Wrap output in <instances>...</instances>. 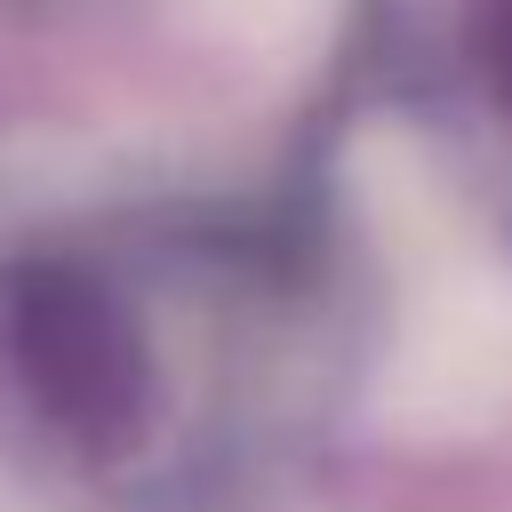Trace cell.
I'll list each match as a JSON object with an SVG mask.
<instances>
[{"instance_id": "cell-1", "label": "cell", "mask_w": 512, "mask_h": 512, "mask_svg": "<svg viewBox=\"0 0 512 512\" xmlns=\"http://www.w3.org/2000/svg\"><path fill=\"white\" fill-rule=\"evenodd\" d=\"M504 400H512V280L464 240L416 264L400 336L376 376V416L392 432L440 440V432H480Z\"/></svg>"}, {"instance_id": "cell-2", "label": "cell", "mask_w": 512, "mask_h": 512, "mask_svg": "<svg viewBox=\"0 0 512 512\" xmlns=\"http://www.w3.org/2000/svg\"><path fill=\"white\" fill-rule=\"evenodd\" d=\"M192 8H200V24L216 40L256 48V56H288V48L320 40V24H328L336 0H192Z\"/></svg>"}]
</instances>
